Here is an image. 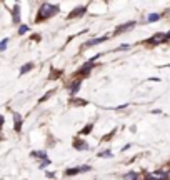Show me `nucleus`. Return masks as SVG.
<instances>
[{
  "instance_id": "obj_1",
  "label": "nucleus",
  "mask_w": 170,
  "mask_h": 180,
  "mask_svg": "<svg viewBox=\"0 0 170 180\" xmlns=\"http://www.w3.org/2000/svg\"><path fill=\"white\" fill-rule=\"evenodd\" d=\"M57 13H59V5H52V3H42L40 8H38V13H37L35 22H43V20H47V18L57 15Z\"/></svg>"
},
{
  "instance_id": "obj_2",
  "label": "nucleus",
  "mask_w": 170,
  "mask_h": 180,
  "mask_svg": "<svg viewBox=\"0 0 170 180\" xmlns=\"http://www.w3.org/2000/svg\"><path fill=\"white\" fill-rule=\"evenodd\" d=\"M162 42H167V38H165V33H155V35L148 40L150 45H157V43H162Z\"/></svg>"
},
{
  "instance_id": "obj_3",
  "label": "nucleus",
  "mask_w": 170,
  "mask_h": 180,
  "mask_svg": "<svg viewBox=\"0 0 170 180\" xmlns=\"http://www.w3.org/2000/svg\"><path fill=\"white\" fill-rule=\"evenodd\" d=\"M135 27V22H129V23H124L122 27H117L115 28V35H119V33H122V32H127V30H130V28H134Z\"/></svg>"
},
{
  "instance_id": "obj_4",
  "label": "nucleus",
  "mask_w": 170,
  "mask_h": 180,
  "mask_svg": "<svg viewBox=\"0 0 170 180\" xmlns=\"http://www.w3.org/2000/svg\"><path fill=\"white\" fill-rule=\"evenodd\" d=\"M87 12V7H77L72 10V13H69V18H75V17H82Z\"/></svg>"
},
{
  "instance_id": "obj_5",
  "label": "nucleus",
  "mask_w": 170,
  "mask_h": 180,
  "mask_svg": "<svg viewBox=\"0 0 170 180\" xmlns=\"http://www.w3.org/2000/svg\"><path fill=\"white\" fill-rule=\"evenodd\" d=\"M94 65H95V64H94V60H89V62H87V64L80 69L79 74H80V75H89V72L94 69Z\"/></svg>"
},
{
  "instance_id": "obj_6",
  "label": "nucleus",
  "mask_w": 170,
  "mask_h": 180,
  "mask_svg": "<svg viewBox=\"0 0 170 180\" xmlns=\"http://www.w3.org/2000/svg\"><path fill=\"white\" fill-rule=\"evenodd\" d=\"M12 20H13V23H20V8H18V3L15 7H13V10H12Z\"/></svg>"
},
{
  "instance_id": "obj_7",
  "label": "nucleus",
  "mask_w": 170,
  "mask_h": 180,
  "mask_svg": "<svg viewBox=\"0 0 170 180\" xmlns=\"http://www.w3.org/2000/svg\"><path fill=\"white\" fill-rule=\"evenodd\" d=\"M13 124H15V132H20L22 130V117L17 114V112H13Z\"/></svg>"
},
{
  "instance_id": "obj_8",
  "label": "nucleus",
  "mask_w": 170,
  "mask_h": 180,
  "mask_svg": "<svg viewBox=\"0 0 170 180\" xmlns=\"http://www.w3.org/2000/svg\"><path fill=\"white\" fill-rule=\"evenodd\" d=\"M80 85H82V79H77L74 84H69V87H70V94H72V95H75L77 92H79Z\"/></svg>"
},
{
  "instance_id": "obj_9",
  "label": "nucleus",
  "mask_w": 170,
  "mask_h": 180,
  "mask_svg": "<svg viewBox=\"0 0 170 180\" xmlns=\"http://www.w3.org/2000/svg\"><path fill=\"white\" fill-rule=\"evenodd\" d=\"M107 35H104V37H99V38H94V40H89L85 43V47H92V45H99V43H102V42H105L107 40Z\"/></svg>"
},
{
  "instance_id": "obj_10",
  "label": "nucleus",
  "mask_w": 170,
  "mask_h": 180,
  "mask_svg": "<svg viewBox=\"0 0 170 180\" xmlns=\"http://www.w3.org/2000/svg\"><path fill=\"white\" fill-rule=\"evenodd\" d=\"M74 147L77 148V150H87L89 148V145H87L84 140H79V139H75L74 140Z\"/></svg>"
},
{
  "instance_id": "obj_11",
  "label": "nucleus",
  "mask_w": 170,
  "mask_h": 180,
  "mask_svg": "<svg viewBox=\"0 0 170 180\" xmlns=\"http://www.w3.org/2000/svg\"><path fill=\"white\" fill-rule=\"evenodd\" d=\"M70 104L77 105V107H84V105H87V100H84V99H72Z\"/></svg>"
},
{
  "instance_id": "obj_12",
  "label": "nucleus",
  "mask_w": 170,
  "mask_h": 180,
  "mask_svg": "<svg viewBox=\"0 0 170 180\" xmlns=\"http://www.w3.org/2000/svg\"><path fill=\"white\" fill-rule=\"evenodd\" d=\"M77 173H80L79 167H75V168H67V170H65V177H74V175H77Z\"/></svg>"
},
{
  "instance_id": "obj_13",
  "label": "nucleus",
  "mask_w": 170,
  "mask_h": 180,
  "mask_svg": "<svg viewBox=\"0 0 170 180\" xmlns=\"http://www.w3.org/2000/svg\"><path fill=\"white\" fill-rule=\"evenodd\" d=\"M92 129H94V124H87L85 127H84V129L80 130V135H89Z\"/></svg>"
},
{
  "instance_id": "obj_14",
  "label": "nucleus",
  "mask_w": 170,
  "mask_h": 180,
  "mask_svg": "<svg viewBox=\"0 0 170 180\" xmlns=\"http://www.w3.org/2000/svg\"><path fill=\"white\" fill-rule=\"evenodd\" d=\"M32 69H33V64H25V65H23L22 69H20V75L27 74V72H30Z\"/></svg>"
},
{
  "instance_id": "obj_15",
  "label": "nucleus",
  "mask_w": 170,
  "mask_h": 180,
  "mask_svg": "<svg viewBox=\"0 0 170 180\" xmlns=\"http://www.w3.org/2000/svg\"><path fill=\"white\" fill-rule=\"evenodd\" d=\"M124 180H137V173H135V172L125 173V175H124Z\"/></svg>"
},
{
  "instance_id": "obj_16",
  "label": "nucleus",
  "mask_w": 170,
  "mask_h": 180,
  "mask_svg": "<svg viewBox=\"0 0 170 180\" xmlns=\"http://www.w3.org/2000/svg\"><path fill=\"white\" fill-rule=\"evenodd\" d=\"M158 18H160V15H158V13H150V15L147 17V20H148V22H157Z\"/></svg>"
},
{
  "instance_id": "obj_17",
  "label": "nucleus",
  "mask_w": 170,
  "mask_h": 180,
  "mask_svg": "<svg viewBox=\"0 0 170 180\" xmlns=\"http://www.w3.org/2000/svg\"><path fill=\"white\" fill-rule=\"evenodd\" d=\"M7 45H8V38H3V40L0 42V52H3V50H5Z\"/></svg>"
},
{
  "instance_id": "obj_18",
  "label": "nucleus",
  "mask_w": 170,
  "mask_h": 180,
  "mask_svg": "<svg viewBox=\"0 0 170 180\" xmlns=\"http://www.w3.org/2000/svg\"><path fill=\"white\" fill-rule=\"evenodd\" d=\"M79 170H80V173H85L90 170V165H82V167H79Z\"/></svg>"
},
{
  "instance_id": "obj_19",
  "label": "nucleus",
  "mask_w": 170,
  "mask_h": 180,
  "mask_svg": "<svg viewBox=\"0 0 170 180\" xmlns=\"http://www.w3.org/2000/svg\"><path fill=\"white\" fill-rule=\"evenodd\" d=\"M25 32H28V25H22L20 28H18V33H20V35H23Z\"/></svg>"
},
{
  "instance_id": "obj_20",
  "label": "nucleus",
  "mask_w": 170,
  "mask_h": 180,
  "mask_svg": "<svg viewBox=\"0 0 170 180\" xmlns=\"http://www.w3.org/2000/svg\"><path fill=\"white\" fill-rule=\"evenodd\" d=\"M110 155H112L110 150H104V152H100V153H99V157H110Z\"/></svg>"
},
{
  "instance_id": "obj_21",
  "label": "nucleus",
  "mask_w": 170,
  "mask_h": 180,
  "mask_svg": "<svg viewBox=\"0 0 170 180\" xmlns=\"http://www.w3.org/2000/svg\"><path fill=\"white\" fill-rule=\"evenodd\" d=\"M52 94H53V90H48V92H47V94H45V95H43V97H42V99H40V102H45V100L48 99V97H50V95H52Z\"/></svg>"
},
{
  "instance_id": "obj_22",
  "label": "nucleus",
  "mask_w": 170,
  "mask_h": 180,
  "mask_svg": "<svg viewBox=\"0 0 170 180\" xmlns=\"http://www.w3.org/2000/svg\"><path fill=\"white\" fill-rule=\"evenodd\" d=\"M48 163H50V158H43L42 162H40V167H47Z\"/></svg>"
},
{
  "instance_id": "obj_23",
  "label": "nucleus",
  "mask_w": 170,
  "mask_h": 180,
  "mask_svg": "<svg viewBox=\"0 0 170 180\" xmlns=\"http://www.w3.org/2000/svg\"><path fill=\"white\" fill-rule=\"evenodd\" d=\"M47 177H48V178H53V177H55V173H52V172H48V173H47Z\"/></svg>"
},
{
  "instance_id": "obj_24",
  "label": "nucleus",
  "mask_w": 170,
  "mask_h": 180,
  "mask_svg": "<svg viewBox=\"0 0 170 180\" xmlns=\"http://www.w3.org/2000/svg\"><path fill=\"white\" fill-rule=\"evenodd\" d=\"M2 125H3V117L0 115V127H2Z\"/></svg>"
},
{
  "instance_id": "obj_25",
  "label": "nucleus",
  "mask_w": 170,
  "mask_h": 180,
  "mask_svg": "<svg viewBox=\"0 0 170 180\" xmlns=\"http://www.w3.org/2000/svg\"><path fill=\"white\" fill-rule=\"evenodd\" d=\"M165 38H167V40H170V32H168V33H165Z\"/></svg>"
},
{
  "instance_id": "obj_26",
  "label": "nucleus",
  "mask_w": 170,
  "mask_h": 180,
  "mask_svg": "<svg viewBox=\"0 0 170 180\" xmlns=\"http://www.w3.org/2000/svg\"><path fill=\"white\" fill-rule=\"evenodd\" d=\"M165 173H167V178H170V170H168V172H165Z\"/></svg>"
}]
</instances>
